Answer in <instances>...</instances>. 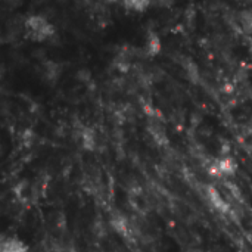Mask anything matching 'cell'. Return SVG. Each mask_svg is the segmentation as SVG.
<instances>
[{
  "label": "cell",
  "mask_w": 252,
  "mask_h": 252,
  "mask_svg": "<svg viewBox=\"0 0 252 252\" xmlns=\"http://www.w3.org/2000/svg\"><path fill=\"white\" fill-rule=\"evenodd\" d=\"M25 28H27L28 35L32 40H38V41L40 40H46V38H49L53 34L52 25L47 21H44L43 18H40V16H31L25 22Z\"/></svg>",
  "instance_id": "1"
},
{
  "label": "cell",
  "mask_w": 252,
  "mask_h": 252,
  "mask_svg": "<svg viewBox=\"0 0 252 252\" xmlns=\"http://www.w3.org/2000/svg\"><path fill=\"white\" fill-rule=\"evenodd\" d=\"M0 252H28L27 247L16 238H4L1 241Z\"/></svg>",
  "instance_id": "2"
},
{
  "label": "cell",
  "mask_w": 252,
  "mask_h": 252,
  "mask_svg": "<svg viewBox=\"0 0 252 252\" xmlns=\"http://www.w3.org/2000/svg\"><path fill=\"white\" fill-rule=\"evenodd\" d=\"M188 252H199V251H188Z\"/></svg>",
  "instance_id": "3"
}]
</instances>
